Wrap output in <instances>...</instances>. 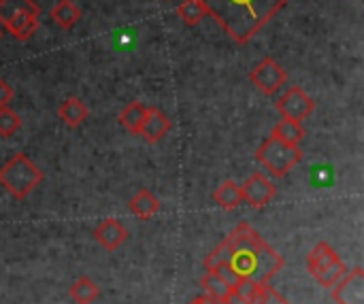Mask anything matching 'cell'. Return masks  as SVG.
<instances>
[{
	"label": "cell",
	"mask_w": 364,
	"mask_h": 304,
	"mask_svg": "<svg viewBox=\"0 0 364 304\" xmlns=\"http://www.w3.org/2000/svg\"><path fill=\"white\" fill-rule=\"evenodd\" d=\"M207 15L239 45L250 43L290 0H200Z\"/></svg>",
	"instance_id": "obj_1"
},
{
	"label": "cell",
	"mask_w": 364,
	"mask_h": 304,
	"mask_svg": "<svg viewBox=\"0 0 364 304\" xmlns=\"http://www.w3.org/2000/svg\"><path fill=\"white\" fill-rule=\"evenodd\" d=\"M284 256H279L267 241L247 251H232V266L237 273L256 283H269L284 268Z\"/></svg>",
	"instance_id": "obj_2"
},
{
	"label": "cell",
	"mask_w": 364,
	"mask_h": 304,
	"mask_svg": "<svg viewBox=\"0 0 364 304\" xmlns=\"http://www.w3.org/2000/svg\"><path fill=\"white\" fill-rule=\"evenodd\" d=\"M43 181L41 168L23 153H15L0 168V185L17 200L28 198Z\"/></svg>",
	"instance_id": "obj_3"
},
{
	"label": "cell",
	"mask_w": 364,
	"mask_h": 304,
	"mask_svg": "<svg viewBox=\"0 0 364 304\" xmlns=\"http://www.w3.org/2000/svg\"><path fill=\"white\" fill-rule=\"evenodd\" d=\"M303 156L305 153L299 145H288L275 136H269L258 147L256 160L271 173V177L284 179L296 164L303 162Z\"/></svg>",
	"instance_id": "obj_4"
},
{
	"label": "cell",
	"mask_w": 364,
	"mask_h": 304,
	"mask_svg": "<svg viewBox=\"0 0 364 304\" xmlns=\"http://www.w3.org/2000/svg\"><path fill=\"white\" fill-rule=\"evenodd\" d=\"M252 83L256 85L258 92H262L264 96H275L288 81V72L286 68L275 62L273 58H264L262 62H258L252 72H250Z\"/></svg>",
	"instance_id": "obj_5"
},
{
	"label": "cell",
	"mask_w": 364,
	"mask_h": 304,
	"mask_svg": "<svg viewBox=\"0 0 364 304\" xmlns=\"http://www.w3.org/2000/svg\"><path fill=\"white\" fill-rule=\"evenodd\" d=\"M277 111L288 117V119H294V121H303L307 119L314 111H316V102L314 98L299 85H292L286 89V94L279 96V100L275 102Z\"/></svg>",
	"instance_id": "obj_6"
},
{
	"label": "cell",
	"mask_w": 364,
	"mask_h": 304,
	"mask_svg": "<svg viewBox=\"0 0 364 304\" xmlns=\"http://www.w3.org/2000/svg\"><path fill=\"white\" fill-rule=\"evenodd\" d=\"M277 194V188L275 183L262 175V173H254L243 185H241V196H243V202L252 205L254 209H264Z\"/></svg>",
	"instance_id": "obj_7"
},
{
	"label": "cell",
	"mask_w": 364,
	"mask_h": 304,
	"mask_svg": "<svg viewBox=\"0 0 364 304\" xmlns=\"http://www.w3.org/2000/svg\"><path fill=\"white\" fill-rule=\"evenodd\" d=\"M333 288V298L337 304H364V271L360 266L348 271Z\"/></svg>",
	"instance_id": "obj_8"
},
{
	"label": "cell",
	"mask_w": 364,
	"mask_h": 304,
	"mask_svg": "<svg viewBox=\"0 0 364 304\" xmlns=\"http://www.w3.org/2000/svg\"><path fill=\"white\" fill-rule=\"evenodd\" d=\"M168 132H171L168 115L164 111H160L158 107H147V115H145L139 136H143L147 143H160Z\"/></svg>",
	"instance_id": "obj_9"
},
{
	"label": "cell",
	"mask_w": 364,
	"mask_h": 304,
	"mask_svg": "<svg viewBox=\"0 0 364 304\" xmlns=\"http://www.w3.org/2000/svg\"><path fill=\"white\" fill-rule=\"evenodd\" d=\"M94 239L98 241V245H102L107 251H115L117 247L124 245V241L128 239V230L124 228V224L119 219H105L96 226L94 230Z\"/></svg>",
	"instance_id": "obj_10"
},
{
	"label": "cell",
	"mask_w": 364,
	"mask_h": 304,
	"mask_svg": "<svg viewBox=\"0 0 364 304\" xmlns=\"http://www.w3.org/2000/svg\"><path fill=\"white\" fill-rule=\"evenodd\" d=\"M339 260H341L339 254H337L328 243H318V245L311 249L309 258H307V268H309L311 277H316V275H320L322 271H326L328 266H333V264L339 262Z\"/></svg>",
	"instance_id": "obj_11"
},
{
	"label": "cell",
	"mask_w": 364,
	"mask_h": 304,
	"mask_svg": "<svg viewBox=\"0 0 364 304\" xmlns=\"http://www.w3.org/2000/svg\"><path fill=\"white\" fill-rule=\"evenodd\" d=\"M130 211L139 217V219H151L154 215L160 213V200L149 192V190H139L130 202H128Z\"/></svg>",
	"instance_id": "obj_12"
},
{
	"label": "cell",
	"mask_w": 364,
	"mask_h": 304,
	"mask_svg": "<svg viewBox=\"0 0 364 304\" xmlns=\"http://www.w3.org/2000/svg\"><path fill=\"white\" fill-rule=\"evenodd\" d=\"M90 111L87 107L79 100V98H66L60 107H58V117L68 126V128H79L85 119H87Z\"/></svg>",
	"instance_id": "obj_13"
},
{
	"label": "cell",
	"mask_w": 364,
	"mask_h": 304,
	"mask_svg": "<svg viewBox=\"0 0 364 304\" xmlns=\"http://www.w3.org/2000/svg\"><path fill=\"white\" fill-rule=\"evenodd\" d=\"M51 19L62 28V30H70L79 23L81 19V9L73 2V0H58L51 9Z\"/></svg>",
	"instance_id": "obj_14"
},
{
	"label": "cell",
	"mask_w": 364,
	"mask_h": 304,
	"mask_svg": "<svg viewBox=\"0 0 364 304\" xmlns=\"http://www.w3.org/2000/svg\"><path fill=\"white\" fill-rule=\"evenodd\" d=\"M6 30L17 38V40H30L38 28V15H30V13H19L15 17H11L6 23Z\"/></svg>",
	"instance_id": "obj_15"
},
{
	"label": "cell",
	"mask_w": 364,
	"mask_h": 304,
	"mask_svg": "<svg viewBox=\"0 0 364 304\" xmlns=\"http://www.w3.org/2000/svg\"><path fill=\"white\" fill-rule=\"evenodd\" d=\"M271 136H275V139H279V141H284L288 145H301L303 139H305V128H303L301 121H294V119L284 117L282 121L275 124Z\"/></svg>",
	"instance_id": "obj_16"
},
{
	"label": "cell",
	"mask_w": 364,
	"mask_h": 304,
	"mask_svg": "<svg viewBox=\"0 0 364 304\" xmlns=\"http://www.w3.org/2000/svg\"><path fill=\"white\" fill-rule=\"evenodd\" d=\"M213 200L222 207V209H226V211H235V209H239L241 207V202H243V196H241V185H237L235 181H224L215 192H213Z\"/></svg>",
	"instance_id": "obj_17"
},
{
	"label": "cell",
	"mask_w": 364,
	"mask_h": 304,
	"mask_svg": "<svg viewBox=\"0 0 364 304\" xmlns=\"http://www.w3.org/2000/svg\"><path fill=\"white\" fill-rule=\"evenodd\" d=\"M145 115H147V107L143 102H130L122 113H119V124L122 128H126L130 134H136L141 132V126L145 121Z\"/></svg>",
	"instance_id": "obj_18"
},
{
	"label": "cell",
	"mask_w": 364,
	"mask_h": 304,
	"mask_svg": "<svg viewBox=\"0 0 364 304\" xmlns=\"http://www.w3.org/2000/svg\"><path fill=\"white\" fill-rule=\"evenodd\" d=\"M200 286L205 290V296H209V298H213V300H218V303L222 304L228 298V294L232 292V288L224 279H220L215 273H211V271L205 273V277L200 279Z\"/></svg>",
	"instance_id": "obj_19"
},
{
	"label": "cell",
	"mask_w": 364,
	"mask_h": 304,
	"mask_svg": "<svg viewBox=\"0 0 364 304\" xmlns=\"http://www.w3.org/2000/svg\"><path fill=\"white\" fill-rule=\"evenodd\" d=\"M100 296V288L90 279V277H81L70 286V298L77 304H92L98 300Z\"/></svg>",
	"instance_id": "obj_20"
},
{
	"label": "cell",
	"mask_w": 364,
	"mask_h": 304,
	"mask_svg": "<svg viewBox=\"0 0 364 304\" xmlns=\"http://www.w3.org/2000/svg\"><path fill=\"white\" fill-rule=\"evenodd\" d=\"M177 15L181 17V21L186 26H198L203 19H207V9L203 6L200 0H183L179 6H177Z\"/></svg>",
	"instance_id": "obj_21"
},
{
	"label": "cell",
	"mask_w": 364,
	"mask_h": 304,
	"mask_svg": "<svg viewBox=\"0 0 364 304\" xmlns=\"http://www.w3.org/2000/svg\"><path fill=\"white\" fill-rule=\"evenodd\" d=\"M19 13L38 15V6L34 4V0H0V23H6Z\"/></svg>",
	"instance_id": "obj_22"
},
{
	"label": "cell",
	"mask_w": 364,
	"mask_h": 304,
	"mask_svg": "<svg viewBox=\"0 0 364 304\" xmlns=\"http://www.w3.org/2000/svg\"><path fill=\"white\" fill-rule=\"evenodd\" d=\"M228 262H232V245H230L228 239H224V241L205 258V271H213L215 266L228 264Z\"/></svg>",
	"instance_id": "obj_23"
},
{
	"label": "cell",
	"mask_w": 364,
	"mask_h": 304,
	"mask_svg": "<svg viewBox=\"0 0 364 304\" xmlns=\"http://www.w3.org/2000/svg\"><path fill=\"white\" fill-rule=\"evenodd\" d=\"M346 273H348V264H346L343 260H339V262H335L333 266H328L326 271H322L320 275H316L314 279H316L322 288H328V290H331Z\"/></svg>",
	"instance_id": "obj_24"
},
{
	"label": "cell",
	"mask_w": 364,
	"mask_h": 304,
	"mask_svg": "<svg viewBox=\"0 0 364 304\" xmlns=\"http://www.w3.org/2000/svg\"><path fill=\"white\" fill-rule=\"evenodd\" d=\"M19 128H21L19 115H17L11 107L0 109V136L9 139V136H13Z\"/></svg>",
	"instance_id": "obj_25"
},
{
	"label": "cell",
	"mask_w": 364,
	"mask_h": 304,
	"mask_svg": "<svg viewBox=\"0 0 364 304\" xmlns=\"http://www.w3.org/2000/svg\"><path fill=\"white\" fill-rule=\"evenodd\" d=\"M250 304H290L277 290H273L269 283H260L256 294L252 296Z\"/></svg>",
	"instance_id": "obj_26"
},
{
	"label": "cell",
	"mask_w": 364,
	"mask_h": 304,
	"mask_svg": "<svg viewBox=\"0 0 364 304\" xmlns=\"http://www.w3.org/2000/svg\"><path fill=\"white\" fill-rule=\"evenodd\" d=\"M211 273H215V275H218L220 279H224V281H226V283H228L230 288H235V286H237V283H239V281L243 279V277H241V275L237 273V268L232 266V262H228V264H220V266H215V268H213Z\"/></svg>",
	"instance_id": "obj_27"
},
{
	"label": "cell",
	"mask_w": 364,
	"mask_h": 304,
	"mask_svg": "<svg viewBox=\"0 0 364 304\" xmlns=\"http://www.w3.org/2000/svg\"><path fill=\"white\" fill-rule=\"evenodd\" d=\"M258 286H260V283L252 281L250 277H243V279L232 288V292H235V294H239V296H241V298H245V300H252V296L256 294Z\"/></svg>",
	"instance_id": "obj_28"
},
{
	"label": "cell",
	"mask_w": 364,
	"mask_h": 304,
	"mask_svg": "<svg viewBox=\"0 0 364 304\" xmlns=\"http://www.w3.org/2000/svg\"><path fill=\"white\" fill-rule=\"evenodd\" d=\"M13 96H15L13 87H11L4 79H0V109L9 107V104H11V100H13Z\"/></svg>",
	"instance_id": "obj_29"
},
{
	"label": "cell",
	"mask_w": 364,
	"mask_h": 304,
	"mask_svg": "<svg viewBox=\"0 0 364 304\" xmlns=\"http://www.w3.org/2000/svg\"><path fill=\"white\" fill-rule=\"evenodd\" d=\"M224 304H250V300H245V298H241L239 294L230 292V294H228V298L224 300Z\"/></svg>",
	"instance_id": "obj_30"
},
{
	"label": "cell",
	"mask_w": 364,
	"mask_h": 304,
	"mask_svg": "<svg viewBox=\"0 0 364 304\" xmlns=\"http://www.w3.org/2000/svg\"><path fill=\"white\" fill-rule=\"evenodd\" d=\"M190 304H222V303H218V300H213V298H209V296H198V298H194Z\"/></svg>",
	"instance_id": "obj_31"
},
{
	"label": "cell",
	"mask_w": 364,
	"mask_h": 304,
	"mask_svg": "<svg viewBox=\"0 0 364 304\" xmlns=\"http://www.w3.org/2000/svg\"><path fill=\"white\" fill-rule=\"evenodd\" d=\"M0 38H2V32H0Z\"/></svg>",
	"instance_id": "obj_32"
}]
</instances>
